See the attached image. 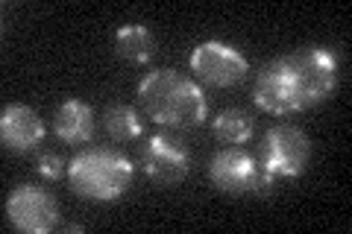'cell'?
Returning <instances> with one entry per match:
<instances>
[{
	"mask_svg": "<svg viewBox=\"0 0 352 234\" xmlns=\"http://www.w3.org/2000/svg\"><path fill=\"white\" fill-rule=\"evenodd\" d=\"M0 141H3L6 150H15V152L36 150L44 141V124L38 111L24 103L6 106L3 115H0Z\"/></svg>",
	"mask_w": 352,
	"mask_h": 234,
	"instance_id": "9c48e42d",
	"label": "cell"
},
{
	"mask_svg": "<svg viewBox=\"0 0 352 234\" xmlns=\"http://www.w3.org/2000/svg\"><path fill=\"white\" fill-rule=\"evenodd\" d=\"M53 132L56 138L71 143V147H80L94 138V108L82 103V100H65V103L53 111Z\"/></svg>",
	"mask_w": 352,
	"mask_h": 234,
	"instance_id": "30bf717a",
	"label": "cell"
},
{
	"mask_svg": "<svg viewBox=\"0 0 352 234\" xmlns=\"http://www.w3.org/2000/svg\"><path fill=\"white\" fill-rule=\"evenodd\" d=\"M6 220L24 234H47L59 226V205L36 185H18L6 196Z\"/></svg>",
	"mask_w": 352,
	"mask_h": 234,
	"instance_id": "8992f818",
	"label": "cell"
},
{
	"mask_svg": "<svg viewBox=\"0 0 352 234\" xmlns=\"http://www.w3.org/2000/svg\"><path fill=\"white\" fill-rule=\"evenodd\" d=\"M191 71L200 76L206 85L232 88L247 76L250 65L247 56L226 41H203L191 53Z\"/></svg>",
	"mask_w": 352,
	"mask_h": 234,
	"instance_id": "52a82bcc",
	"label": "cell"
},
{
	"mask_svg": "<svg viewBox=\"0 0 352 234\" xmlns=\"http://www.w3.org/2000/svg\"><path fill=\"white\" fill-rule=\"evenodd\" d=\"M214 135L217 141L223 143H247L252 138V129H256V124H252V117L247 115L244 108H223L220 115L214 117Z\"/></svg>",
	"mask_w": 352,
	"mask_h": 234,
	"instance_id": "4fadbf2b",
	"label": "cell"
},
{
	"mask_svg": "<svg viewBox=\"0 0 352 234\" xmlns=\"http://www.w3.org/2000/svg\"><path fill=\"white\" fill-rule=\"evenodd\" d=\"M36 170H38L41 179L59 182L62 176H68V161H65L59 152H41L36 159Z\"/></svg>",
	"mask_w": 352,
	"mask_h": 234,
	"instance_id": "5bb4252c",
	"label": "cell"
},
{
	"mask_svg": "<svg viewBox=\"0 0 352 234\" xmlns=\"http://www.w3.org/2000/svg\"><path fill=\"white\" fill-rule=\"evenodd\" d=\"M115 53L129 65H147L156 53V38L144 24H126L115 32Z\"/></svg>",
	"mask_w": 352,
	"mask_h": 234,
	"instance_id": "8fae6325",
	"label": "cell"
},
{
	"mask_svg": "<svg viewBox=\"0 0 352 234\" xmlns=\"http://www.w3.org/2000/svg\"><path fill=\"white\" fill-rule=\"evenodd\" d=\"M311 161V141L294 124H276L264 132L258 143V164L276 179L302 176Z\"/></svg>",
	"mask_w": 352,
	"mask_h": 234,
	"instance_id": "277c9868",
	"label": "cell"
},
{
	"mask_svg": "<svg viewBox=\"0 0 352 234\" xmlns=\"http://www.w3.org/2000/svg\"><path fill=\"white\" fill-rule=\"evenodd\" d=\"M258 173H261L258 159L241 147L220 150L208 161V179L223 194H252Z\"/></svg>",
	"mask_w": 352,
	"mask_h": 234,
	"instance_id": "ba28073f",
	"label": "cell"
},
{
	"mask_svg": "<svg viewBox=\"0 0 352 234\" xmlns=\"http://www.w3.org/2000/svg\"><path fill=\"white\" fill-rule=\"evenodd\" d=\"M68 185L94 202H112L132 185V164L124 152L112 147H88L68 161Z\"/></svg>",
	"mask_w": 352,
	"mask_h": 234,
	"instance_id": "3957f363",
	"label": "cell"
},
{
	"mask_svg": "<svg viewBox=\"0 0 352 234\" xmlns=\"http://www.w3.org/2000/svg\"><path fill=\"white\" fill-rule=\"evenodd\" d=\"M138 103L144 115L159 126L188 129L206 120V94L191 76L179 71L159 68L150 71L138 85Z\"/></svg>",
	"mask_w": 352,
	"mask_h": 234,
	"instance_id": "7a4b0ae2",
	"label": "cell"
},
{
	"mask_svg": "<svg viewBox=\"0 0 352 234\" xmlns=\"http://www.w3.org/2000/svg\"><path fill=\"white\" fill-rule=\"evenodd\" d=\"M103 126L109 132L112 141H135L144 135V120H141L138 108L129 106V103H112L106 108V117H103Z\"/></svg>",
	"mask_w": 352,
	"mask_h": 234,
	"instance_id": "7c38bea8",
	"label": "cell"
},
{
	"mask_svg": "<svg viewBox=\"0 0 352 234\" xmlns=\"http://www.w3.org/2000/svg\"><path fill=\"white\" fill-rule=\"evenodd\" d=\"M338 56L329 47H300L267 62L256 73L252 100L270 115L305 111L335 91Z\"/></svg>",
	"mask_w": 352,
	"mask_h": 234,
	"instance_id": "6da1fadb",
	"label": "cell"
},
{
	"mask_svg": "<svg viewBox=\"0 0 352 234\" xmlns=\"http://www.w3.org/2000/svg\"><path fill=\"white\" fill-rule=\"evenodd\" d=\"M141 170L147 173V179H153L162 187L179 185L191 170V150L188 143L168 132H156L150 135L138 150Z\"/></svg>",
	"mask_w": 352,
	"mask_h": 234,
	"instance_id": "5b68a950",
	"label": "cell"
}]
</instances>
